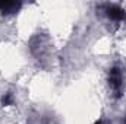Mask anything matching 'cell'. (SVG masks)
I'll use <instances>...</instances> for the list:
<instances>
[{
	"label": "cell",
	"mask_w": 126,
	"mask_h": 124,
	"mask_svg": "<svg viewBox=\"0 0 126 124\" xmlns=\"http://www.w3.org/2000/svg\"><path fill=\"white\" fill-rule=\"evenodd\" d=\"M106 13H107V16H109L110 19H114V21H119V19H122V18L125 16L123 10H122L120 7H117V6H113V4L106 7Z\"/></svg>",
	"instance_id": "2"
},
{
	"label": "cell",
	"mask_w": 126,
	"mask_h": 124,
	"mask_svg": "<svg viewBox=\"0 0 126 124\" xmlns=\"http://www.w3.org/2000/svg\"><path fill=\"white\" fill-rule=\"evenodd\" d=\"M21 7V3H16V1H0V10L3 13H15L16 10H19Z\"/></svg>",
	"instance_id": "3"
},
{
	"label": "cell",
	"mask_w": 126,
	"mask_h": 124,
	"mask_svg": "<svg viewBox=\"0 0 126 124\" xmlns=\"http://www.w3.org/2000/svg\"><path fill=\"white\" fill-rule=\"evenodd\" d=\"M97 124H101V123H97Z\"/></svg>",
	"instance_id": "4"
},
{
	"label": "cell",
	"mask_w": 126,
	"mask_h": 124,
	"mask_svg": "<svg viewBox=\"0 0 126 124\" xmlns=\"http://www.w3.org/2000/svg\"><path fill=\"white\" fill-rule=\"evenodd\" d=\"M109 85H110V89L113 91L114 96L119 98L122 95V88H123V74H122V70L119 67H113L110 70V74H109Z\"/></svg>",
	"instance_id": "1"
}]
</instances>
